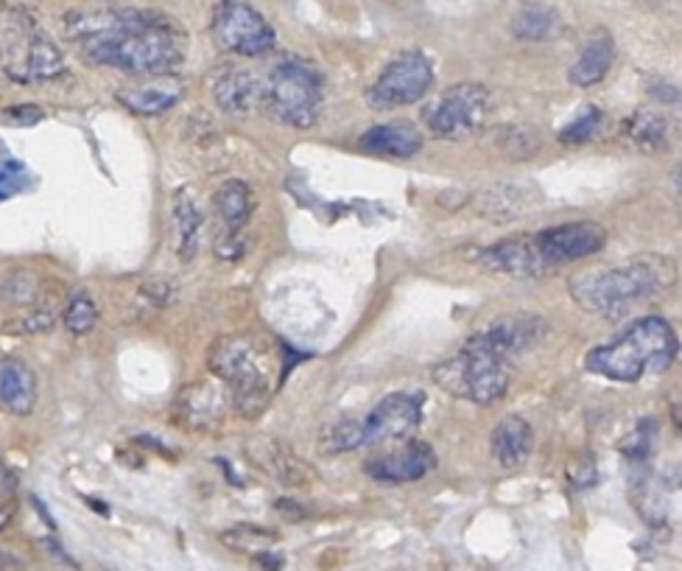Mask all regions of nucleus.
I'll return each instance as SVG.
<instances>
[{
    "instance_id": "nucleus-20",
    "label": "nucleus",
    "mask_w": 682,
    "mask_h": 571,
    "mask_svg": "<svg viewBox=\"0 0 682 571\" xmlns=\"http://www.w3.org/2000/svg\"><path fill=\"white\" fill-rule=\"evenodd\" d=\"M534 452V429L526 417L509 415L492 429L490 454L501 468H521Z\"/></svg>"
},
{
    "instance_id": "nucleus-1",
    "label": "nucleus",
    "mask_w": 682,
    "mask_h": 571,
    "mask_svg": "<svg viewBox=\"0 0 682 571\" xmlns=\"http://www.w3.org/2000/svg\"><path fill=\"white\" fill-rule=\"evenodd\" d=\"M676 286V264L665 255H641L621 266L590 269L571 277L568 292L582 311L618 319L638 303L654 300Z\"/></svg>"
},
{
    "instance_id": "nucleus-37",
    "label": "nucleus",
    "mask_w": 682,
    "mask_h": 571,
    "mask_svg": "<svg viewBox=\"0 0 682 571\" xmlns=\"http://www.w3.org/2000/svg\"><path fill=\"white\" fill-rule=\"evenodd\" d=\"M7 118L18 127H36L40 120H45V113L36 104H12L7 107Z\"/></svg>"
},
{
    "instance_id": "nucleus-33",
    "label": "nucleus",
    "mask_w": 682,
    "mask_h": 571,
    "mask_svg": "<svg viewBox=\"0 0 682 571\" xmlns=\"http://www.w3.org/2000/svg\"><path fill=\"white\" fill-rule=\"evenodd\" d=\"M495 144L507 157H529L540 149V138L532 127H501Z\"/></svg>"
},
{
    "instance_id": "nucleus-43",
    "label": "nucleus",
    "mask_w": 682,
    "mask_h": 571,
    "mask_svg": "<svg viewBox=\"0 0 682 571\" xmlns=\"http://www.w3.org/2000/svg\"><path fill=\"white\" fill-rule=\"evenodd\" d=\"M96 3H102V7H120L126 0H96Z\"/></svg>"
},
{
    "instance_id": "nucleus-27",
    "label": "nucleus",
    "mask_w": 682,
    "mask_h": 571,
    "mask_svg": "<svg viewBox=\"0 0 682 571\" xmlns=\"http://www.w3.org/2000/svg\"><path fill=\"white\" fill-rule=\"evenodd\" d=\"M213 205H216L219 219H222V230H230V233H244V228L252 219V211H255L249 186L241 180L222 182L216 197H213Z\"/></svg>"
},
{
    "instance_id": "nucleus-5",
    "label": "nucleus",
    "mask_w": 682,
    "mask_h": 571,
    "mask_svg": "<svg viewBox=\"0 0 682 571\" xmlns=\"http://www.w3.org/2000/svg\"><path fill=\"white\" fill-rule=\"evenodd\" d=\"M423 392H392V395L381 398L361 421H341L330 426L322 434V452L341 454L364 448V445L406 440L423 423Z\"/></svg>"
},
{
    "instance_id": "nucleus-44",
    "label": "nucleus",
    "mask_w": 682,
    "mask_h": 571,
    "mask_svg": "<svg viewBox=\"0 0 682 571\" xmlns=\"http://www.w3.org/2000/svg\"><path fill=\"white\" fill-rule=\"evenodd\" d=\"M481 571H498V569H492V565H487V569H481Z\"/></svg>"
},
{
    "instance_id": "nucleus-35",
    "label": "nucleus",
    "mask_w": 682,
    "mask_h": 571,
    "mask_svg": "<svg viewBox=\"0 0 682 571\" xmlns=\"http://www.w3.org/2000/svg\"><path fill=\"white\" fill-rule=\"evenodd\" d=\"M601 129V109L599 107H587L585 113L579 115L576 120H571L568 127L560 133V140H563L565 146H574V144H587L590 138H596Z\"/></svg>"
},
{
    "instance_id": "nucleus-3",
    "label": "nucleus",
    "mask_w": 682,
    "mask_h": 571,
    "mask_svg": "<svg viewBox=\"0 0 682 571\" xmlns=\"http://www.w3.org/2000/svg\"><path fill=\"white\" fill-rule=\"evenodd\" d=\"M676 356H680V339L669 319L643 317L629 325L618 339L593 348L585 367L601 379L635 384L649 373H665Z\"/></svg>"
},
{
    "instance_id": "nucleus-40",
    "label": "nucleus",
    "mask_w": 682,
    "mask_h": 571,
    "mask_svg": "<svg viewBox=\"0 0 682 571\" xmlns=\"http://www.w3.org/2000/svg\"><path fill=\"white\" fill-rule=\"evenodd\" d=\"M31 505H34V507H36V512H40V518H42V521L49 524V527H51V529H56V524H54V518H51L49 507L42 505V501H40V499H36V496H31Z\"/></svg>"
},
{
    "instance_id": "nucleus-23",
    "label": "nucleus",
    "mask_w": 682,
    "mask_h": 571,
    "mask_svg": "<svg viewBox=\"0 0 682 571\" xmlns=\"http://www.w3.org/2000/svg\"><path fill=\"white\" fill-rule=\"evenodd\" d=\"M612 62H616V40L610 31H596L576 56V62L568 71V82L576 87H593L599 85L601 78L610 73Z\"/></svg>"
},
{
    "instance_id": "nucleus-9",
    "label": "nucleus",
    "mask_w": 682,
    "mask_h": 571,
    "mask_svg": "<svg viewBox=\"0 0 682 571\" xmlns=\"http://www.w3.org/2000/svg\"><path fill=\"white\" fill-rule=\"evenodd\" d=\"M492 109L490 91L479 82H461L439 93L428 107L423 109V124L434 138L465 140L473 138L484 127L487 115Z\"/></svg>"
},
{
    "instance_id": "nucleus-19",
    "label": "nucleus",
    "mask_w": 682,
    "mask_h": 571,
    "mask_svg": "<svg viewBox=\"0 0 682 571\" xmlns=\"http://www.w3.org/2000/svg\"><path fill=\"white\" fill-rule=\"evenodd\" d=\"M40 381L34 367L18 356H0V406L14 417H29L36 410Z\"/></svg>"
},
{
    "instance_id": "nucleus-26",
    "label": "nucleus",
    "mask_w": 682,
    "mask_h": 571,
    "mask_svg": "<svg viewBox=\"0 0 682 571\" xmlns=\"http://www.w3.org/2000/svg\"><path fill=\"white\" fill-rule=\"evenodd\" d=\"M563 31L560 12L548 3H526L512 18V36L521 43H545Z\"/></svg>"
},
{
    "instance_id": "nucleus-13",
    "label": "nucleus",
    "mask_w": 682,
    "mask_h": 571,
    "mask_svg": "<svg viewBox=\"0 0 682 571\" xmlns=\"http://www.w3.org/2000/svg\"><path fill=\"white\" fill-rule=\"evenodd\" d=\"M230 412V398L216 379L193 381L182 387L171 406V417L180 429L196 434L219 432L224 426V417Z\"/></svg>"
},
{
    "instance_id": "nucleus-10",
    "label": "nucleus",
    "mask_w": 682,
    "mask_h": 571,
    "mask_svg": "<svg viewBox=\"0 0 682 571\" xmlns=\"http://www.w3.org/2000/svg\"><path fill=\"white\" fill-rule=\"evenodd\" d=\"M210 34L219 49L235 56H264L277 43L269 20L244 0H222L210 18Z\"/></svg>"
},
{
    "instance_id": "nucleus-18",
    "label": "nucleus",
    "mask_w": 682,
    "mask_h": 571,
    "mask_svg": "<svg viewBox=\"0 0 682 571\" xmlns=\"http://www.w3.org/2000/svg\"><path fill=\"white\" fill-rule=\"evenodd\" d=\"M210 93L224 113L246 115L264 104V78L249 67L224 65L210 76Z\"/></svg>"
},
{
    "instance_id": "nucleus-39",
    "label": "nucleus",
    "mask_w": 682,
    "mask_h": 571,
    "mask_svg": "<svg viewBox=\"0 0 682 571\" xmlns=\"http://www.w3.org/2000/svg\"><path fill=\"white\" fill-rule=\"evenodd\" d=\"M23 569V558L14 554L12 549H0V571H20Z\"/></svg>"
},
{
    "instance_id": "nucleus-4",
    "label": "nucleus",
    "mask_w": 682,
    "mask_h": 571,
    "mask_svg": "<svg viewBox=\"0 0 682 571\" xmlns=\"http://www.w3.org/2000/svg\"><path fill=\"white\" fill-rule=\"evenodd\" d=\"M82 56L90 65L115 67L135 76H171L185 60V40L174 20L126 31V34L98 36L82 43Z\"/></svg>"
},
{
    "instance_id": "nucleus-21",
    "label": "nucleus",
    "mask_w": 682,
    "mask_h": 571,
    "mask_svg": "<svg viewBox=\"0 0 682 571\" xmlns=\"http://www.w3.org/2000/svg\"><path fill=\"white\" fill-rule=\"evenodd\" d=\"M120 107H126L129 113L143 115V118H154V115L168 113L171 107H177L182 98V85L174 76H157L154 82H146V85H132L124 87V91L115 93Z\"/></svg>"
},
{
    "instance_id": "nucleus-24",
    "label": "nucleus",
    "mask_w": 682,
    "mask_h": 571,
    "mask_svg": "<svg viewBox=\"0 0 682 571\" xmlns=\"http://www.w3.org/2000/svg\"><path fill=\"white\" fill-rule=\"evenodd\" d=\"M621 135L632 149L658 155L665 151L671 144V120L663 113L654 109H638L621 124Z\"/></svg>"
},
{
    "instance_id": "nucleus-36",
    "label": "nucleus",
    "mask_w": 682,
    "mask_h": 571,
    "mask_svg": "<svg viewBox=\"0 0 682 571\" xmlns=\"http://www.w3.org/2000/svg\"><path fill=\"white\" fill-rule=\"evenodd\" d=\"M568 482L576 490H590L596 482H599V468H596V457L590 454H582L574 463H568Z\"/></svg>"
},
{
    "instance_id": "nucleus-29",
    "label": "nucleus",
    "mask_w": 682,
    "mask_h": 571,
    "mask_svg": "<svg viewBox=\"0 0 682 571\" xmlns=\"http://www.w3.org/2000/svg\"><path fill=\"white\" fill-rule=\"evenodd\" d=\"M0 300L18 308L34 306L42 300V277L29 266H14L0 277Z\"/></svg>"
},
{
    "instance_id": "nucleus-41",
    "label": "nucleus",
    "mask_w": 682,
    "mask_h": 571,
    "mask_svg": "<svg viewBox=\"0 0 682 571\" xmlns=\"http://www.w3.org/2000/svg\"><path fill=\"white\" fill-rule=\"evenodd\" d=\"M12 518H14V510L9 505H0V532H3V529L9 527V524H12Z\"/></svg>"
},
{
    "instance_id": "nucleus-8",
    "label": "nucleus",
    "mask_w": 682,
    "mask_h": 571,
    "mask_svg": "<svg viewBox=\"0 0 682 571\" xmlns=\"http://www.w3.org/2000/svg\"><path fill=\"white\" fill-rule=\"evenodd\" d=\"M431 379L439 390L459 398V401L490 406L507 395L509 381H512V364L473 348V345H465L459 353L434 367Z\"/></svg>"
},
{
    "instance_id": "nucleus-34",
    "label": "nucleus",
    "mask_w": 682,
    "mask_h": 571,
    "mask_svg": "<svg viewBox=\"0 0 682 571\" xmlns=\"http://www.w3.org/2000/svg\"><path fill=\"white\" fill-rule=\"evenodd\" d=\"M654 440H658V423H654V417H647V421L638 423L635 432L624 440L621 452L627 454L632 463L641 465L643 459L654 452Z\"/></svg>"
},
{
    "instance_id": "nucleus-31",
    "label": "nucleus",
    "mask_w": 682,
    "mask_h": 571,
    "mask_svg": "<svg viewBox=\"0 0 682 571\" xmlns=\"http://www.w3.org/2000/svg\"><path fill=\"white\" fill-rule=\"evenodd\" d=\"M62 322H65V328L73 334V337H87L98 322L96 300H93L87 292H76V295L65 303Z\"/></svg>"
},
{
    "instance_id": "nucleus-32",
    "label": "nucleus",
    "mask_w": 682,
    "mask_h": 571,
    "mask_svg": "<svg viewBox=\"0 0 682 571\" xmlns=\"http://www.w3.org/2000/svg\"><path fill=\"white\" fill-rule=\"evenodd\" d=\"M526 188H521V191H512V186H495L492 191L484 193V202H481V208H484V213H490V216H498V219L512 216V213L529 208Z\"/></svg>"
},
{
    "instance_id": "nucleus-12",
    "label": "nucleus",
    "mask_w": 682,
    "mask_h": 571,
    "mask_svg": "<svg viewBox=\"0 0 682 571\" xmlns=\"http://www.w3.org/2000/svg\"><path fill=\"white\" fill-rule=\"evenodd\" d=\"M545 334H548V322L543 317L532 311H518L498 317L495 322L487 325L484 331L470 337L467 345H473V348L484 350V353L495 356V359L507 361V364H515Z\"/></svg>"
},
{
    "instance_id": "nucleus-14",
    "label": "nucleus",
    "mask_w": 682,
    "mask_h": 571,
    "mask_svg": "<svg viewBox=\"0 0 682 571\" xmlns=\"http://www.w3.org/2000/svg\"><path fill=\"white\" fill-rule=\"evenodd\" d=\"M532 239L545 269H554V266L587 258V255H596L599 250H605L607 230L599 222H568L540 230Z\"/></svg>"
},
{
    "instance_id": "nucleus-7",
    "label": "nucleus",
    "mask_w": 682,
    "mask_h": 571,
    "mask_svg": "<svg viewBox=\"0 0 682 571\" xmlns=\"http://www.w3.org/2000/svg\"><path fill=\"white\" fill-rule=\"evenodd\" d=\"M324 104V85L317 67L300 56H280L264 78V104L280 124L311 129Z\"/></svg>"
},
{
    "instance_id": "nucleus-30",
    "label": "nucleus",
    "mask_w": 682,
    "mask_h": 571,
    "mask_svg": "<svg viewBox=\"0 0 682 571\" xmlns=\"http://www.w3.org/2000/svg\"><path fill=\"white\" fill-rule=\"evenodd\" d=\"M56 325V303L54 300H36L34 306H25L23 311L9 317L3 322V331L12 337H36V334H49Z\"/></svg>"
},
{
    "instance_id": "nucleus-38",
    "label": "nucleus",
    "mask_w": 682,
    "mask_h": 571,
    "mask_svg": "<svg viewBox=\"0 0 682 571\" xmlns=\"http://www.w3.org/2000/svg\"><path fill=\"white\" fill-rule=\"evenodd\" d=\"M14 494H18V474H14V468L7 459L0 457V505L12 499Z\"/></svg>"
},
{
    "instance_id": "nucleus-11",
    "label": "nucleus",
    "mask_w": 682,
    "mask_h": 571,
    "mask_svg": "<svg viewBox=\"0 0 682 571\" xmlns=\"http://www.w3.org/2000/svg\"><path fill=\"white\" fill-rule=\"evenodd\" d=\"M434 87V62L417 49L401 51L377 73L375 85L366 93V102L375 109L406 107L428 96Z\"/></svg>"
},
{
    "instance_id": "nucleus-22",
    "label": "nucleus",
    "mask_w": 682,
    "mask_h": 571,
    "mask_svg": "<svg viewBox=\"0 0 682 571\" xmlns=\"http://www.w3.org/2000/svg\"><path fill=\"white\" fill-rule=\"evenodd\" d=\"M359 146L370 155L408 160L423 149V135L412 120H390V124H377V127L366 129L359 138Z\"/></svg>"
},
{
    "instance_id": "nucleus-6",
    "label": "nucleus",
    "mask_w": 682,
    "mask_h": 571,
    "mask_svg": "<svg viewBox=\"0 0 682 571\" xmlns=\"http://www.w3.org/2000/svg\"><path fill=\"white\" fill-rule=\"evenodd\" d=\"M0 67H3L7 78H12L14 85L31 87L56 82V78L65 76L67 60L60 51V45L36 25V20L29 12L9 9Z\"/></svg>"
},
{
    "instance_id": "nucleus-2",
    "label": "nucleus",
    "mask_w": 682,
    "mask_h": 571,
    "mask_svg": "<svg viewBox=\"0 0 682 571\" xmlns=\"http://www.w3.org/2000/svg\"><path fill=\"white\" fill-rule=\"evenodd\" d=\"M210 373L216 376L235 415L258 417L275 390V348L252 334H230L210 345Z\"/></svg>"
},
{
    "instance_id": "nucleus-25",
    "label": "nucleus",
    "mask_w": 682,
    "mask_h": 571,
    "mask_svg": "<svg viewBox=\"0 0 682 571\" xmlns=\"http://www.w3.org/2000/svg\"><path fill=\"white\" fill-rule=\"evenodd\" d=\"M174 219H177V253H180L182 264H191L199 253V241H202L204 219L199 211V202L193 197L191 188H177L174 191Z\"/></svg>"
},
{
    "instance_id": "nucleus-16",
    "label": "nucleus",
    "mask_w": 682,
    "mask_h": 571,
    "mask_svg": "<svg viewBox=\"0 0 682 571\" xmlns=\"http://www.w3.org/2000/svg\"><path fill=\"white\" fill-rule=\"evenodd\" d=\"M437 468V454L423 440H408L403 448L395 452L377 454V457L366 459L364 470L370 479L375 482H392V485H403V482H417L428 476Z\"/></svg>"
},
{
    "instance_id": "nucleus-42",
    "label": "nucleus",
    "mask_w": 682,
    "mask_h": 571,
    "mask_svg": "<svg viewBox=\"0 0 682 571\" xmlns=\"http://www.w3.org/2000/svg\"><path fill=\"white\" fill-rule=\"evenodd\" d=\"M3 40H7V9H0V54H3Z\"/></svg>"
},
{
    "instance_id": "nucleus-17",
    "label": "nucleus",
    "mask_w": 682,
    "mask_h": 571,
    "mask_svg": "<svg viewBox=\"0 0 682 571\" xmlns=\"http://www.w3.org/2000/svg\"><path fill=\"white\" fill-rule=\"evenodd\" d=\"M476 264L498 275L512 277H537L545 275V264L534 247L532 235H515V239H501L490 247L476 253Z\"/></svg>"
},
{
    "instance_id": "nucleus-15",
    "label": "nucleus",
    "mask_w": 682,
    "mask_h": 571,
    "mask_svg": "<svg viewBox=\"0 0 682 571\" xmlns=\"http://www.w3.org/2000/svg\"><path fill=\"white\" fill-rule=\"evenodd\" d=\"M168 14L151 12V9H129V7H102L96 12H71L62 20L67 40L73 43H87L98 36L126 34V31L149 29V25L166 23Z\"/></svg>"
},
{
    "instance_id": "nucleus-28",
    "label": "nucleus",
    "mask_w": 682,
    "mask_h": 571,
    "mask_svg": "<svg viewBox=\"0 0 682 571\" xmlns=\"http://www.w3.org/2000/svg\"><path fill=\"white\" fill-rule=\"evenodd\" d=\"M249 454L255 457V463H258L266 474H271L275 479L286 482V485H291V482H302L306 476H311V468H308L306 459H297L291 452H288L286 445H280V443H258V440H255Z\"/></svg>"
}]
</instances>
